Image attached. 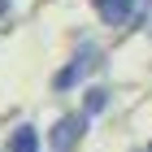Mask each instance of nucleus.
Listing matches in <instances>:
<instances>
[{
	"mask_svg": "<svg viewBox=\"0 0 152 152\" xmlns=\"http://www.w3.org/2000/svg\"><path fill=\"white\" fill-rule=\"evenodd\" d=\"M96 65H100V48H96V44L78 48V52L70 57V65H61V70L52 74V87H57V91H70V87H78V83L87 78Z\"/></svg>",
	"mask_w": 152,
	"mask_h": 152,
	"instance_id": "2",
	"label": "nucleus"
},
{
	"mask_svg": "<svg viewBox=\"0 0 152 152\" xmlns=\"http://www.w3.org/2000/svg\"><path fill=\"white\" fill-rule=\"evenodd\" d=\"M104 104H109V91H104V87H87V96H83V109H87V113H100Z\"/></svg>",
	"mask_w": 152,
	"mask_h": 152,
	"instance_id": "5",
	"label": "nucleus"
},
{
	"mask_svg": "<svg viewBox=\"0 0 152 152\" xmlns=\"http://www.w3.org/2000/svg\"><path fill=\"white\" fill-rule=\"evenodd\" d=\"M148 152H152V143H148Z\"/></svg>",
	"mask_w": 152,
	"mask_h": 152,
	"instance_id": "7",
	"label": "nucleus"
},
{
	"mask_svg": "<svg viewBox=\"0 0 152 152\" xmlns=\"http://www.w3.org/2000/svg\"><path fill=\"white\" fill-rule=\"evenodd\" d=\"M9 4H13V0H0V18H4V13H9Z\"/></svg>",
	"mask_w": 152,
	"mask_h": 152,
	"instance_id": "6",
	"label": "nucleus"
},
{
	"mask_svg": "<svg viewBox=\"0 0 152 152\" xmlns=\"http://www.w3.org/2000/svg\"><path fill=\"white\" fill-rule=\"evenodd\" d=\"M4 152H39V130L35 126H18L4 143Z\"/></svg>",
	"mask_w": 152,
	"mask_h": 152,
	"instance_id": "4",
	"label": "nucleus"
},
{
	"mask_svg": "<svg viewBox=\"0 0 152 152\" xmlns=\"http://www.w3.org/2000/svg\"><path fill=\"white\" fill-rule=\"evenodd\" d=\"M91 9H96V18H100L104 26H117V31H122V26L135 18L139 0H91Z\"/></svg>",
	"mask_w": 152,
	"mask_h": 152,
	"instance_id": "3",
	"label": "nucleus"
},
{
	"mask_svg": "<svg viewBox=\"0 0 152 152\" xmlns=\"http://www.w3.org/2000/svg\"><path fill=\"white\" fill-rule=\"evenodd\" d=\"M87 126H91V113L87 109L83 113H61L52 122V130H48V148L52 152H74L83 143V135H87Z\"/></svg>",
	"mask_w": 152,
	"mask_h": 152,
	"instance_id": "1",
	"label": "nucleus"
}]
</instances>
